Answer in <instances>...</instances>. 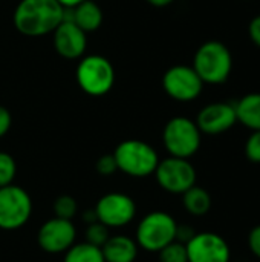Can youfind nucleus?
I'll return each instance as SVG.
<instances>
[{"label":"nucleus","mask_w":260,"mask_h":262,"mask_svg":"<svg viewBox=\"0 0 260 262\" xmlns=\"http://www.w3.org/2000/svg\"><path fill=\"white\" fill-rule=\"evenodd\" d=\"M64 8L57 0H21L14 11V25L28 37H40L63 21Z\"/></svg>","instance_id":"obj_1"},{"label":"nucleus","mask_w":260,"mask_h":262,"mask_svg":"<svg viewBox=\"0 0 260 262\" xmlns=\"http://www.w3.org/2000/svg\"><path fill=\"white\" fill-rule=\"evenodd\" d=\"M192 66L204 84H222L231 75L233 54L225 43L208 40L198 48Z\"/></svg>","instance_id":"obj_2"},{"label":"nucleus","mask_w":260,"mask_h":262,"mask_svg":"<svg viewBox=\"0 0 260 262\" xmlns=\"http://www.w3.org/2000/svg\"><path fill=\"white\" fill-rule=\"evenodd\" d=\"M118 170L135 177L144 178L155 173L159 163L156 150L141 140H126L120 143L113 152Z\"/></svg>","instance_id":"obj_3"},{"label":"nucleus","mask_w":260,"mask_h":262,"mask_svg":"<svg viewBox=\"0 0 260 262\" xmlns=\"http://www.w3.org/2000/svg\"><path fill=\"white\" fill-rule=\"evenodd\" d=\"M162 141L170 157L188 160L199 150L202 132L196 121L187 117H175L166 124Z\"/></svg>","instance_id":"obj_4"},{"label":"nucleus","mask_w":260,"mask_h":262,"mask_svg":"<svg viewBox=\"0 0 260 262\" xmlns=\"http://www.w3.org/2000/svg\"><path fill=\"white\" fill-rule=\"evenodd\" d=\"M178 223L167 212H152L146 215L136 229V243L147 252H159L176 239Z\"/></svg>","instance_id":"obj_5"},{"label":"nucleus","mask_w":260,"mask_h":262,"mask_svg":"<svg viewBox=\"0 0 260 262\" xmlns=\"http://www.w3.org/2000/svg\"><path fill=\"white\" fill-rule=\"evenodd\" d=\"M78 86L89 95L100 97L107 94L115 81L112 63L101 55H87L77 66Z\"/></svg>","instance_id":"obj_6"},{"label":"nucleus","mask_w":260,"mask_h":262,"mask_svg":"<svg viewBox=\"0 0 260 262\" xmlns=\"http://www.w3.org/2000/svg\"><path fill=\"white\" fill-rule=\"evenodd\" d=\"M32 213L29 193L15 184L0 187V229L17 230L23 227Z\"/></svg>","instance_id":"obj_7"},{"label":"nucleus","mask_w":260,"mask_h":262,"mask_svg":"<svg viewBox=\"0 0 260 262\" xmlns=\"http://www.w3.org/2000/svg\"><path fill=\"white\" fill-rule=\"evenodd\" d=\"M155 177L158 184L169 193L182 195L196 184V170L185 158L169 157L158 163Z\"/></svg>","instance_id":"obj_8"},{"label":"nucleus","mask_w":260,"mask_h":262,"mask_svg":"<svg viewBox=\"0 0 260 262\" xmlns=\"http://www.w3.org/2000/svg\"><path fill=\"white\" fill-rule=\"evenodd\" d=\"M162 88L170 98L181 103H188L201 95L204 81L199 78L193 66L176 64L166 71L162 77Z\"/></svg>","instance_id":"obj_9"},{"label":"nucleus","mask_w":260,"mask_h":262,"mask_svg":"<svg viewBox=\"0 0 260 262\" xmlns=\"http://www.w3.org/2000/svg\"><path fill=\"white\" fill-rule=\"evenodd\" d=\"M93 210L101 224L107 227H124L135 218L136 204L129 195L112 192L101 196Z\"/></svg>","instance_id":"obj_10"},{"label":"nucleus","mask_w":260,"mask_h":262,"mask_svg":"<svg viewBox=\"0 0 260 262\" xmlns=\"http://www.w3.org/2000/svg\"><path fill=\"white\" fill-rule=\"evenodd\" d=\"M188 262H230L231 249L225 238L213 232L195 233L185 244Z\"/></svg>","instance_id":"obj_11"},{"label":"nucleus","mask_w":260,"mask_h":262,"mask_svg":"<svg viewBox=\"0 0 260 262\" xmlns=\"http://www.w3.org/2000/svg\"><path fill=\"white\" fill-rule=\"evenodd\" d=\"M75 227L70 220L52 218L46 221L38 230V246L51 255L67 252L75 244Z\"/></svg>","instance_id":"obj_12"},{"label":"nucleus","mask_w":260,"mask_h":262,"mask_svg":"<svg viewBox=\"0 0 260 262\" xmlns=\"http://www.w3.org/2000/svg\"><path fill=\"white\" fill-rule=\"evenodd\" d=\"M238 123L234 103L216 101L204 106L196 118L199 130L205 135H221Z\"/></svg>","instance_id":"obj_13"},{"label":"nucleus","mask_w":260,"mask_h":262,"mask_svg":"<svg viewBox=\"0 0 260 262\" xmlns=\"http://www.w3.org/2000/svg\"><path fill=\"white\" fill-rule=\"evenodd\" d=\"M54 46L57 52L69 60L78 58L84 54L87 46L86 32L72 20H63L54 29Z\"/></svg>","instance_id":"obj_14"},{"label":"nucleus","mask_w":260,"mask_h":262,"mask_svg":"<svg viewBox=\"0 0 260 262\" xmlns=\"http://www.w3.org/2000/svg\"><path fill=\"white\" fill-rule=\"evenodd\" d=\"M64 18L72 20L84 32L98 29L103 23V11L93 0H83L74 8H64ZM63 18V20H64Z\"/></svg>","instance_id":"obj_15"},{"label":"nucleus","mask_w":260,"mask_h":262,"mask_svg":"<svg viewBox=\"0 0 260 262\" xmlns=\"http://www.w3.org/2000/svg\"><path fill=\"white\" fill-rule=\"evenodd\" d=\"M106 262H133L138 256V246L124 235L110 236L101 247Z\"/></svg>","instance_id":"obj_16"},{"label":"nucleus","mask_w":260,"mask_h":262,"mask_svg":"<svg viewBox=\"0 0 260 262\" xmlns=\"http://www.w3.org/2000/svg\"><path fill=\"white\" fill-rule=\"evenodd\" d=\"M238 123L251 132L260 130V92H250L234 103Z\"/></svg>","instance_id":"obj_17"},{"label":"nucleus","mask_w":260,"mask_h":262,"mask_svg":"<svg viewBox=\"0 0 260 262\" xmlns=\"http://www.w3.org/2000/svg\"><path fill=\"white\" fill-rule=\"evenodd\" d=\"M182 204L190 215L204 216L211 209V196L204 187L195 184L193 187H190L187 192L182 193Z\"/></svg>","instance_id":"obj_18"},{"label":"nucleus","mask_w":260,"mask_h":262,"mask_svg":"<svg viewBox=\"0 0 260 262\" xmlns=\"http://www.w3.org/2000/svg\"><path fill=\"white\" fill-rule=\"evenodd\" d=\"M64 253V262H106L101 249L89 243L74 244Z\"/></svg>","instance_id":"obj_19"},{"label":"nucleus","mask_w":260,"mask_h":262,"mask_svg":"<svg viewBox=\"0 0 260 262\" xmlns=\"http://www.w3.org/2000/svg\"><path fill=\"white\" fill-rule=\"evenodd\" d=\"M158 253H159V262H188L185 244L179 241H173L167 244Z\"/></svg>","instance_id":"obj_20"},{"label":"nucleus","mask_w":260,"mask_h":262,"mask_svg":"<svg viewBox=\"0 0 260 262\" xmlns=\"http://www.w3.org/2000/svg\"><path fill=\"white\" fill-rule=\"evenodd\" d=\"M110 238V233H109V227L101 224L100 221H95L92 224H87V229H86V243L92 244V246H97V247H103L106 244V241Z\"/></svg>","instance_id":"obj_21"},{"label":"nucleus","mask_w":260,"mask_h":262,"mask_svg":"<svg viewBox=\"0 0 260 262\" xmlns=\"http://www.w3.org/2000/svg\"><path fill=\"white\" fill-rule=\"evenodd\" d=\"M15 173H17L15 160L6 152H0V187L12 184Z\"/></svg>","instance_id":"obj_22"},{"label":"nucleus","mask_w":260,"mask_h":262,"mask_svg":"<svg viewBox=\"0 0 260 262\" xmlns=\"http://www.w3.org/2000/svg\"><path fill=\"white\" fill-rule=\"evenodd\" d=\"M54 212H55L57 218L72 221V218L77 213V201L69 195H61L54 203Z\"/></svg>","instance_id":"obj_23"},{"label":"nucleus","mask_w":260,"mask_h":262,"mask_svg":"<svg viewBox=\"0 0 260 262\" xmlns=\"http://www.w3.org/2000/svg\"><path fill=\"white\" fill-rule=\"evenodd\" d=\"M245 157L250 163L260 164V130L251 132L245 141Z\"/></svg>","instance_id":"obj_24"},{"label":"nucleus","mask_w":260,"mask_h":262,"mask_svg":"<svg viewBox=\"0 0 260 262\" xmlns=\"http://www.w3.org/2000/svg\"><path fill=\"white\" fill-rule=\"evenodd\" d=\"M97 170L98 173L101 175H112L118 170V166H116V161H115V157L113 154H109V155H103L98 161H97Z\"/></svg>","instance_id":"obj_25"},{"label":"nucleus","mask_w":260,"mask_h":262,"mask_svg":"<svg viewBox=\"0 0 260 262\" xmlns=\"http://www.w3.org/2000/svg\"><path fill=\"white\" fill-rule=\"evenodd\" d=\"M247 243H248L250 252H251L257 259H260V224L259 226H256V227H253V229L250 230Z\"/></svg>","instance_id":"obj_26"},{"label":"nucleus","mask_w":260,"mask_h":262,"mask_svg":"<svg viewBox=\"0 0 260 262\" xmlns=\"http://www.w3.org/2000/svg\"><path fill=\"white\" fill-rule=\"evenodd\" d=\"M248 37L260 49V14L250 20V23H248Z\"/></svg>","instance_id":"obj_27"},{"label":"nucleus","mask_w":260,"mask_h":262,"mask_svg":"<svg viewBox=\"0 0 260 262\" xmlns=\"http://www.w3.org/2000/svg\"><path fill=\"white\" fill-rule=\"evenodd\" d=\"M195 230L190 227V226H187V224H178V227H176V239L175 241H179V243H182V244H187L193 236H195Z\"/></svg>","instance_id":"obj_28"},{"label":"nucleus","mask_w":260,"mask_h":262,"mask_svg":"<svg viewBox=\"0 0 260 262\" xmlns=\"http://www.w3.org/2000/svg\"><path fill=\"white\" fill-rule=\"evenodd\" d=\"M11 121H12V118H11L9 111H8L6 107L0 106V138H2V137H5V135H6V132L9 130V127H11Z\"/></svg>","instance_id":"obj_29"},{"label":"nucleus","mask_w":260,"mask_h":262,"mask_svg":"<svg viewBox=\"0 0 260 262\" xmlns=\"http://www.w3.org/2000/svg\"><path fill=\"white\" fill-rule=\"evenodd\" d=\"M83 220H84V221H87V224H92V223L98 221V220H97V213H95V210L84 212V215H83Z\"/></svg>","instance_id":"obj_30"},{"label":"nucleus","mask_w":260,"mask_h":262,"mask_svg":"<svg viewBox=\"0 0 260 262\" xmlns=\"http://www.w3.org/2000/svg\"><path fill=\"white\" fill-rule=\"evenodd\" d=\"M150 5H153V6H158V8H164V6H169V5H172L175 0H147Z\"/></svg>","instance_id":"obj_31"},{"label":"nucleus","mask_w":260,"mask_h":262,"mask_svg":"<svg viewBox=\"0 0 260 262\" xmlns=\"http://www.w3.org/2000/svg\"><path fill=\"white\" fill-rule=\"evenodd\" d=\"M63 8H74V6H77L78 3H81L83 0H57Z\"/></svg>","instance_id":"obj_32"},{"label":"nucleus","mask_w":260,"mask_h":262,"mask_svg":"<svg viewBox=\"0 0 260 262\" xmlns=\"http://www.w3.org/2000/svg\"><path fill=\"white\" fill-rule=\"evenodd\" d=\"M93 2H97V0H93Z\"/></svg>","instance_id":"obj_33"}]
</instances>
